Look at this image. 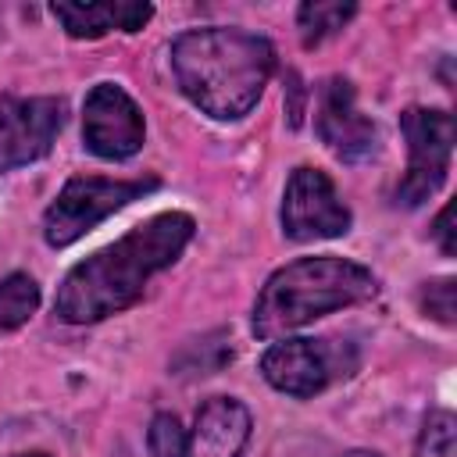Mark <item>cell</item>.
Returning <instances> with one entry per match:
<instances>
[{
	"label": "cell",
	"mask_w": 457,
	"mask_h": 457,
	"mask_svg": "<svg viewBox=\"0 0 457 457\" xmlns=\"http://www.w3.org/2000/svg\"><path fill=\"white\" fill-rule=\"evenodd\" d=\"M414 457H457V418L450 411H432L425 418Z\"/></svg>",
	"instance_id": "9a60e30c"
},
{
	"label": "cell",
	"mask_w": 457,
	"mask_h": 457,
	"mask_svg": "<svg viewBox=\"0 0 457 457\" xmlns=\"http://www.w3.org/2000/svg\"><path fill=\"white\" fill-rule=\"evenodd\" d=\"M171 68L182 93L204 114L236 121L261 100L275 71V50L257 32L207 25L175 36Z\"/></svg>",
	"instance_id": "7a4b0ae2"
},
{
	"label": "cell",
	"mask_w": 457,
	"mask_h": 457,
	"mask_svg": "<svg viewBox=\"0 0 457 457\" xmlns=\"http://www.w3.org/2000/svg\"><path fill=\"white\" fill-rule=\"evenodd\" d=\"M314 129L339 161L357 164L378 154V125L357 107V93L343 75H332L318 86Z\"/></svg>",
	"instance_id": "30bf717a"
},
{
	"label": "cell",
	"mask_w": 457,
	"mask_h": 457,
	"mask_svg": "<svg viewBox=\"0 0 457 457\" xmlns=\"http://www.w3.org/2000/svg\"><path fill=\"white\" fill-rule=\"evenodd\" d=\"M250 428V411L236 396H211L200 403L193 432L186 436V457H239Z\"/></svg>",
	"instance_id": "8fae6325"
},
{
	"label": "cell",
	"mask_w": 457,
	"mask_h": 457,
	"mask_svg": "<svg viewBox=\"0 0 457 457\" xmlns=\"http://www.w3.org/2000/svg\"><path fill=\"white\" fill-rule=\"evenodd\" d=\"M282 232L296 243L336 239L350 232V207L318 168H296L282 193Z\"/></svg>",
	"instance_id": "52a82bcc"
},
{
	"label": "cell",
	"mask_w": 457,
	"mask_h": 457,
	"mask_svg": "<svg viewBox=\"0 0 457 457\" xmlns=\"http://www.w3.org/2000/svg\"><path fill=\"white\" fill-rule=\"evenodd\" d=\"M146 446L154 457H186V432L175 414H157L146 432Z\"/></svg>",
	"instance_id": "2e32d148"
},
{
	"label": "cell",
	"mask_w": 457,
	"mask_h": 457,
	"mask_svg": "<svg viewBox=\"0 0 457 457\" xmlns=\"http://www.w3.org/2000/svg\"><path fill=\"white\" fill-rule=\"evenodd\" d=\"M157 189V179H100V175H75L64 182L57 200L43 214V236L50 246H71L89 228H96L114 211L129 207L132 200Z\"/></svg>",
	"instance_id": "277c9868"
},
{
	"label": "cell",
	"mask_w": 457,
	"mask_h": 457,
	"mask_svg": "<svg viewBox=\"0 0 457 457\" xmlns=\"http://www.w3.org/2000/svg\"><path fill=\"white\" fill-rule=\"evenodd\" d=\"M61 125V96H0V171H14L46 157Z\"/></svg>",
	"instance_id": "ba28073f"
},
{
	"label": "cell",
	"mask_w": 457,
	"mask_h": 457,
	"mask_svg": "<svg viewBox=\"0 0 457 457\" xmlns=\"http://www.w3.org/2000/svg\"><path fill=\"white\" fill-rule=\"evenodd\" d=\"M375 293H378L375 275L357 261L336 253L289 261L264 282L253 303V336L257 339L289 336L311 325L314 318L364 303Z\"/></svg>",
	"instance_id": "3957f363"
},
{
	"label": "cell",
	"mask_w": 457,
	"mask_h": 457,
	"mask_svg": "<svg viewBox=\"0 0 457 457\" xmlns=\"http://www.w3.org/2000/svg\"><path fill=\"white\" fill-rule=\"evenodd\" d=\"M421 307L428 318L443 321V325H453V278H436V282H425L421 289Z\"/></svg>",
	"instance_id": "e0dca14e"
},
{
	"label": "cell",
	"mask_w": 457,
	"mask_h": 457,
	"mask_svg": "<svg viewBox=\"0 0 457 457\" xmlns=\"http://www.w3.org/2000/svg\"><path fill=\"white\" fill-rule=\"evenodd\" d=\"M50 14L64 25L68 36L96 39L107 32H139L154 18V7L139 0H104V4H54Z\"/></svg>",
	"instance_id": "7c38bea8"
},
{
	"label": "cell",
	"mask_w": 457,
	"mask_h": 457,
	"mask_svg": "<svg viewBox=\"0 0 457 457\" xmlns=\"http://www.w3.org/2000/svg\"><path fill=\"white\" fill-rule=\"evenodd\" d=\"M353 357L343 353L332 339H282L271 343L261 357V375L268 386L289 396H314L339 375H350Z\"/></svg>",
	"instance_id": "8992f818"
},
{
	"label": "cell",
	"mask_w": 457,
	"mask_h": 457,
	"mask_svg": "<svg viewBox=\"0 0 457 457\" xmlns=\"http://www.w3.org/2000/svg\"><path fill=\"white\" fill-rule=\"evenodd\" d=\"M357 14L353 4H339V0H307L296 11V25L303 36V46H318L325 36L339 32L350 18Z\"/></svg>",
	"instance_id": "5bb4252c"
},
{
	"label": "cell",
	"mask_w": 457,
	"mask_h": 457,
	"mask_svg": "<svg viewBox=\"0 0 457 457\" xmlns=\"http://www.w3.org/2000/svg\"><path fill=\"white\" fill-rule=\"evenodd\" d=\"M39 307V286L25 271H11L0 278V332L21 328Z\"/></svg>",
	"instance_id": "4fadbf2b"
},
{
	"label": "cell",
	"mask_w": 457,
	"mask_h": 457,
	"mask_svg": "<svg viewBox=\"0 0 457 457\" xmlns=\"http://www.w3.org/2000/svg\"><path fill=\"white\" fill-rule=\"evenodd\" d=\"M339 457H382V453H375V450H350V453H339Z\"/></svg>",
	"instance_id": "d6986e66"
},
{
	"label": "cell",
	"mask_w": 457,
	"mask_h": 457,
	"mask_svg": "<svg viewBox=\"0 0 457 457\" xmlns=\"http://www.w3.org/2000/svg\"><path fill=\"white\" fill-rule=\"evenodd\" d=\"M450 221H453V204H446L439 211V218L432 221V236H436V243H439V250L446 257H453V228H450Z\"/></svg>",
	"instance_id": "ac0fdd59"
},
{
	"label": "cell",
	"mask_w": 457,
	"mask_h": 457,
	"mask_svg": "<svg viewBox=\"0 0 457 457\" xmlns=\"http://www.w3.org/2000/svg\"><path fill=\"white\" fill-rule=\"evenodd\" d=\"M193 228L196 221L182 211L146 218L118 243L89 253L64 275L54 314L68 325H89L132 307L143 296L146 282L179 261V253L193 239Z\"/></svg>",
	"instance_id": "6da1fadb"
},
{
	"label": "cell",
	"mask_w": 457,
	"mask_h": 457,
	"mask_svg": "<svg viewBox=\"0 0 457 457\" xmlns=\"http://www.w3.org/2000/svg\"><path fill=\"white\" fill-rule=\"evenodd\" d=\"M18 457H46V453H18Z\"/></svg>",
	"instance_id": "ffe728a7"
},
{
	"label": "cell",
	"mask_w": 457,
	"mask_h": 457,
	"mask_svg": "<svg viewBox=\"0 0 457 457\" xmlns=\"http://www.w3.org/2000/svg\"><path fill=\"white\" fill-rule=\"evenodd\" d=\"M400 129L407 139V175L396 186V204L418 207L443 186L450 171L453 114L439 107H407L400 114Z\"/></svg>",
	"instance_id": "5b68a950"
},
{
	"label": "cell",
	"mask_w": 457,
	"mask_h": 457,
	"mask_svg": "<svg viewBox=\"0 0 457 457\" xmlns=\"http://www.w3.org/2000/svg\"><path fill=\"white\" fill-rule=\"evenodd\" d=\"M146 125L139 104L114 82H96L82 104L86 150L104 161H125L143 146Z\"/></svg>",
	"instance_id": "9c48e42d"
}]
</instances>
